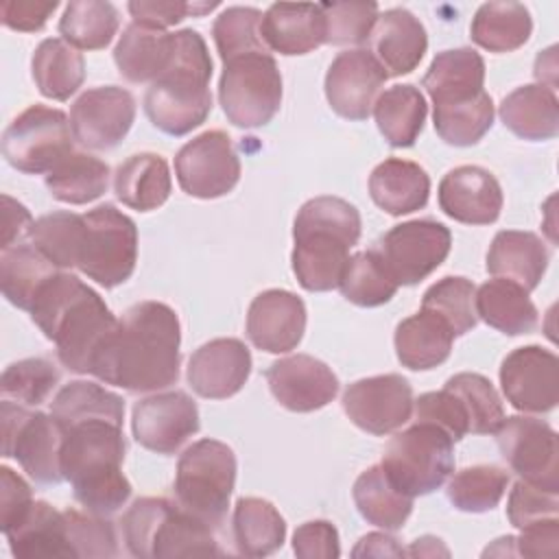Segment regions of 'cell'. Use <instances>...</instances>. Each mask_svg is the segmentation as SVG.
Wrapping results in <instances>:
<instances>
[{"instance_id": "cell-6", "label": "cell", "mask_w": 559, "mask_h": 559, "mask_svg": "<svg viewBox=\"0 0 559 559\" xmlns=\"http://www.w3.org/2000/svg\"><path fill=\"white\" fill-rule=\"evenodd\" d=\"M120 524L127 550L138 559L223 555L214 528L166 498H138Z\"/></svg>"}, {"instance_id": "cell-14", "label": "cell", "mask_w": 559, "mask_h": 559, "mask_svg": "<svg viewBox=\"0 0 559 559\" xmlns=\"http://www.w3.org/2000/svg\"><path fill=\"white\" fill-rule=\"evenodd\" d=\"M493 435L502 459L520 480L559 493V443L550 424L515 415L504 417Z\"/></svg>"}, {"instance_id": "cell-56", "label": "cell", "mask_w": 559, "mask_h": 559, "mask_svg": "<svg viewBox=\"0 0 559 559\" xmlns=\"http://www.w3.org/2000/svg\"><path fill=\"white\" fill-rule=\"evenodd\" d=\"M559 498L552 491H544L531 483L518 480L509 493L507 515L515 528H524L528 524L557 518Z\"/></svg>"}, {"instance_id": "cell-63", "label": "cell", "mask_w": 559, "mask_h": 559, "mask_svg": "<svg viewBox=\"0 0 559 559\" xmlns=\"http://www.w3.org/2000/svg\"><path fill=\"white\" fill-rule=\"evenodd\" d=\"M352 555L354 557H402L406 555V550L397 544L395 537L386 533H369L360 537Z\"/></svg>"}, {"instance_id": "cell-28", "label": "cell", "mask_w": 559, "mask_h": 559, "mask_svg": "<svg viewBox=\"0 0 559 559\" xmlns=\"http://www.w3.org/2000/svg\"><path fill=\"white\" fill-rule=\"evenodd\" d=\"M4 535L11 555L17 559H74L63 511L44 500H33L28 511Z\"/></svg>"}, {"instance_id": "cell-17", "label": "cell", "mask_w": 559, "mask_h": 559, "mask_svg": "<svg viewBox=\"0 0 559 559\" xmlns=\"http://www.w3.org/2000/svg\"><path fill=\"white\" fill-rule=\"evenodd\" d=\"M413 389L400 373L352 382L343 393L345 415L365 432L382 437L402 428L413 413Z\"/></svg>"}, {"instance_id": "cell-53", "label": "cell", "mask_w": 559, "mask_h": 559, "mask_svg": "<svg viewBox=\"0 0 559 559\" xmlns=\"http://www.w3.org/2000/svg\"><path fill=\"white\" fill-rule=\"evenodd\" d=\"M325 44L347 46L369 41L378 20L376 2H323Z\"/></svg>"}, {"instance_id": "cell-18", "label": "cell", "mask_w": 559, "mask_h": 559, "mask_svg": "<svg viewBox=\"0 0 559 559\" xmlns=\"http://www.w3.org/2000/svg\"><path fill=\"white\" fill-rule=\"evenodd\" d=\"M507 402L522 413H548L559 402V360L539 345L518 347L500 365Z\"/></svg>"}, {"instance_id": "cell-52", "label": "cell", "mask_w": 559, "mask_h": 559, "mask_svg": "<svg viewBox=\"0 0 559 559\" xmlns=\"http://www.w3.org/2000/svg\"><path fill=\"white\" fill-rule=\"evenodd\" d=\"M262 13L253 7H229L225 9L212 28L216 50L223 61L251 52V50H269L260 35Z\"/></svg>"}, {"instance_id": "cell-34", "label": "cell", "mask_w": 559, "mask_h": 559, "mask_svg": "<svg viewBox=\"0 0 559 559\" xmlns=\"http://www.w3.org/2000/svg\"><path fill=\"white\" fill-rule=\"evenodd\" d=\"M474 306L487 325L509 336L528 334L537 325V308L528 299V290L504 277L485 282L476 290Z\"/></svg>"}, {"instance_id": "cell-37", "label": "cell", "mask_w": 559, "mask_h": 559, "mask_svg": "<svg viewBox=\"0 0 559 559\" xmlns=\"http://www.w3.org/2000/svg\"><path fill=\"white\" fill-rule=\"evenodd\" d=\"M33 81L41 96L52 100H68L85 79L83 55L66 39H44L31 59Z\"/></svg>"}, {"instance_id": "cell-19", "label": "cell", "mask_w": 559, "mask_h": 559, "mask_svg": "<svg viewBox=\"0 0 559 559\" xmlns=\"http://www.w3.org/2000/svg\"><path fill=\"white\" fill-rule=\"evenodd\" d=\"M135 441L157 454H175L199 430L197 402L183 391L148 395L133 406Z\"/></svg>"}, {"instance_id": "cell-57", "label": "cell", "mask_w": 559, "mask_h": 559, "mask_svg": "<svg viewBox=\"0 0 559 559\" xmlns=\"http://www.w3.org/2000/svg\"><path fill=\"white\" fill-rule=\"evenodd\" d=\"M214 7H218V2L188 4V2H179V0H133V2H129L127 9L133 17V24L164 31V28L181 22L188 13L203 15V13L212 11Z\"/></svg>"}, {"instance_id": "cell-27", "label": "cell", "mask_w": 559, "mask_h": 559, "mask_svg": "<svg viewBox=\"0 0 559 559\" xmlns=\"http://www.w3.org/2000/svg\"><path fill=\"white\" fill-rule=\"evenodd\" d=\"M483 83L485 61L474 48H452L439 52L421 81L435 109L459 107L476 100L485 92Z\"/></svg>"}, {"instance_id": "cell-36", "label": "cell", "mask_w": 559, "mask_h": 559, "mask_svg": "<svg viewBox=\"0 0 559 559\" xmlns=\"http://www.w3.org/2000/svg\"><path fill=\"white\" fill-rule=\"evenodd\" d=\"M234 544L245 557H266L282 548L286 522L280 511L264 498H240L231 515Z\"/></svg>"}, {"instance_id": "cell-11", "label": "cell", "mask_w": 559, "mask_h": 559, "mask_svg": "<svg viewBox=\"0 0 559 559\" xmlns=\"http://www.w3.org/2000/svg\"><path fill=\"white\" fill-rule=\"evenodd\" d=\"M0 424L2 456L15 459L35 483L57 485L66 480L61 472L63 428L52 415L2 400Z\"/></svg>"}, {"instance_id": "cell-41", "label": "cell", "mask_w": 559, "mask_h": 559, "mask_svg": "<svg viewBox=\"0 0 559 559\" xmlns=\"http://www.w3.org/2000/svg\"><path fill=\"white\" fill-rule=\"evenodd\" d=\"M531 31V13L520 2H485L469 26L472 41L489 52L518 50L528 41Z\"/></svg>"}, {"instance_id": "cell-55", "label": "cell", "mask_w": 559, "mask_h": 559, "mask_svg": "<svg viewBox=\"0 0 559 559\" xmlns=\"http://www.w3.org/2000/svg\"><path fill=\"white\" fill-rule=\"evenodd\" d=\"M415 421H426L439 426L452 441H461L469 432L467 413L461 400L450 391H430L419 395L415 402Z\"/></svg>"}, {"instance_id": "cell-43", "label": "cell", "mask_w": 559, "mask_h": 559, "mask_svg": "<svg viewBox=\"0 0 559 559\" xmlns=\"http://www.w3.org/2000/svg\"><path fill=\"white\" fill-rule=\"evenodd\" d=\"M50 415L61 428L90 419H109L122 424L124 402L120 395L87 380H74L59 389L50 402Z\"/></svg>"}, {"instance_id": "cell-24", "label": "cell", "mask_w": 559, "mask_h": 559, "mask_svg": "<svg viewBox=\"0 0 559 559\" xmlns=\"http://www.w3.org/2000/svg\"><path fill=\"white\" fill-rule=\"evenodd\" d=\"M439 207L465 225H489L502 210L498 179L480 166L452 168L439 183Z\"/></svg>"}, {"instance_id": "cell-30", "label": "cell", "mask_w": 559, "mask_h": 559, "mask_svg": "<svg viewBox=\"0 0 559 559\" xmlns=\"http://www.w3.org/2000/svg\"><path fill=\"white\" fill-rule=\"evenodd\" d=\"M369 194L391 216L411 214L428 203L430 177L415 162L389 157L371 170Z\"/></svg>"}, {"instance_id": "cell-59", "label": "cell", "mask_w": 559, "mask_h": 559, "mask_svg": "<svg viewBox=\"0 0 559 559\" xmlns=\"http://www.w3.org/2000/svg\"><path fill=\"white\" fill-rule=\"evenodd\" d=\"M33 504L28 483L11 467H0V528L7 533Z\"/></svg>"}, {"instance_id": "cell-8", "label": "cell", "mask_w": 559, "mask_h": 559, "mask_svg": "<svg viewBox=\"0 0 559 559\" xmlns=\"http://www.w3.org/2000/svg\"><path fill=\"white\" fill-rule=\"evenodd\" d=\"M380 465L400 491L411 498L426 496L450 478L454 441L439 426L415 421L389 441Z\"/></svg>"}, {"instance_id": "cell-15", "label": "cell", "mask_w": 559, "mask_h": 559, "mask_svg": "<svg viewBox=\"0 0 559 559\" xmlns=\"http://www.w3.org/2000/svg\"><path fill=\"white\" fill-rule=\"evenodd\" d=\"M181 190L197 199L229 194L240 179V159L229 135L221 129L205 131L186 142L175 157Z\"/></svg>"}, {"instance_id": "cell-38", "label": "cell", "mask_w": 559, "mask_h": 559, "mask_svg": "<svg viewBox=\"0 0 559 559\" xmlns=\"http://www.w3.org/2000/svg\"><path fill=\"white\" fill-rule=\"evenodd\" d=\"M428 105L419 87L404 83L384 90L376 105L373 118L384 140L395 148L413 146L426 122Z\"/></svg>"}, {"instance_id": "cell-12", "label": "cell", "mask_w": 559, "mask_h": 559, "mask_svg": "<svg viewBox=\"0 0 559 559\" xmlns=\"http://www.w3.org/2000/svg\"><path fill=\"white\" fill-rule=\"evenodd\" d=\"M72 129L61 109L31 105L2 133V155L20 173H50L72 153Z\"/></svg>"}, {"instance_id": "cell-31", "label": "cell", "mask_w": 559, "mask_h": 559, "mask_svg": "<svg viewBox=\"0 0 559 559\" xmlns=\"http://www.w3.org/2000/svg\"><path fill=\"white\" fill-rule=\"evenodd\" d=\"M500 120L522 140L539 142L559 133V100L555 90L535 83L522 85L500 103Z\"/></svg>"}, {"instance_id": "cell-45", "label": "cell", "mask_w": 559, "mask_h": 559, "mask_svg": "<svg viewBox=\"0 0 559 559\" xmlns=\"http://www.w3.org/2000/svg\"><path fill=\"white\" fill-rule=\"evenodd\" d=\"M338 288L347 301L362 308L382 306L397 293L395 280L373 249L349 255Z\"/></svg>"}, {"instance_id": "cell-47", "label": "cell", "mask_w": 559, "mask_h": 559, "mask_svg": "<svg viewBox=\"0 0 559 559\" xmlns=\"http://www.w3.org/2000/svg\"><path fill=\"white\" fill-rule=\"evenodd\" d=\"M474 297L476 286L467 277L448 275L424 293L421 308L443 319L454 332V336H463L478 321Z\"/></svg>"}, {"instance_id": "cell-3", "label": "cell", "mask_w": 559, "mask_h": 559, "mask_svg": "<svg viewBox=\"0 0 559 559\" xmlns=\"http://www.w3.org/2000/svg\"><path fill=\"white\" fill-rule=\"evenodd\" d=\"M124 452L118 421L90 419L63 428L61 472L85 511L107 518L124 507L131 496V483L122 474Z\"/></svg>"}, {"instance_id": "cell-35", "label": "cell", "mask_w": 559, "mask_h": 559, "mask_svg": "<svg viewBox=\"0 0 559 559\" xmlns=\"http://www.w3.org/2000/svg\"><path fill=\"white\" fill-rule=\"evenodd\" d=\"M173 57V33L129 24L114 50V61L122 79L131 83L155 81Z\"/></svg>"}, {"instance_id": "cell-60", "label": "cell", "mask_w": 559, "mask_h": 559, "mask_svg": "<svg viewBox=\"0 0 559 559\" xmlns=\"http://www.w3.org/2000/svg\"><path fill=\"white\" fill-rule=\"evenodd\" d=\"M59 7V2H33V0H9L0 4V17L2 24L22 31V33H35L41 31L48 22L50 13Z\"/></svg>"}, {"instance_id": "cell-5", "label": "cell", "mask_w": 559, "mask_h": 559, "mask_svg": "<svg viewBox=\"0 0 559 559\" xmlns=\"http://www.w3.org/2000/svg\"><path fill=\"white\" fill-rule=\"evenodd\" d=\"M210 79L212 59L203 37L192 28L173 33L170 63L144 96L153 127L175 138L201 127L212 111Z\"/></svg>"}, {"instance_id": "cell-13", "label": "cell", "mask_w": 559, "mask_h": 559, "mask_svg": "<svg viewBox=\"0 0 559 559\" xmlns=\"http://www.w3.org/2000/svg\"><path fill=\"white\" fill-rule=\"evenodd\" d=\"M450 229L432 218L406 221L391 227L373 247L397 286H415L448 258Z\"/></svg>"}, {"instance_id": "cell-54", "label": "cell", "mask_w": 559, "mask_h": 559, "mask_svg": "<svg viewBox=\"0 0 559 559\" xmlns=\"http://www.w3.org/2000/svg\"><path fill=\"white\" fill-rule=\"evenodd\" d=\"M66 528H68V542L72 548L74 559L79 557H116L118 544H116V531L111 522H107L103 515H94L90 511H76L66 509Z\"/></svg>"}, {"instance_id": "cell-33", "label": "cell", "mask_w": 559, "mask_h": 559, "mask_svg": "<svg viewBox=\"0 0 559 559\" xmlns=\"http://www.w3.org/2000/svg\"><path fill=\"white\" fill-rule=\"evenodd\" d=\"M173 190L168 164L162 155L138 153L127 157L114 175V192L122 205L151 212L166 203Z\"/></svg>"}, {"instance_id": "cell-21", "label": "cell", "mask_w": 559, "mask_h": 559, "mask_svg": "<svg viewBox=\"0 0 559 559\" xmlns=\"http://www.w3.org/2000/svg\"><path fill=\"white\" fill-rule=\"evenodd\" d=\"M273 397L293 413H312L328 406L338 393V378L319 358L295 354L266 369Z\"/></svg>"}, {"instance_id": "cell-22", "label": "cell", "mask_w": 559, "mask_h": 559, "mask_svg": "<svg viewBox=\"0 0 559 559\" xmlns=\"http://www.w3.org/2000/svg\"><path fill=\"white\" fill-rule=\"evenodd\" d=\"M306 332V306L290 290L269 288L253 297L247 312L249 341L269 354H284L299 345Z\"/></svg>"}, {"instance_id": "cell-50", "label": "cell", "mask_w": 559, "mask_h": 559, "mask_svg": "<svg viewBox=\"0 0 559 559\" xmlns=\"http://www.w3.org/2000/svg\"><path fill=\"white\" fill-rule=\"evenodd\" d=\"M437 135L450 146H472L493 124V100L483 92L476 100L459 107H441L432 111Z\"/></svg>"}, {"instance_id": "cell-25", "label": "cell", "mask_w": 559, "mask_h": 559, "mask_svg": "<svg viewBox=\"0 0 559 559\" xmlns=\"http://www.w3.org/2000/svg\"><path fill=\"white\" fill-rule=\"evenodd\" d=\"M369 46V52L389 76H402L413 72L424 59L428 35L424 24L408 9L395 7L378 15Z\"/></svg>"}, {"instance_id": "cell-4", "label": "cell", "mask_w": 559, "mask_h": 559, "mask_svg": "<svg viewBox=\"0 0 559 559\" xmlns=\"http://www.w3.org/2000/svg\"><path fill=\"white\" fill-rule=\"evenodd\" d=\"M360 238L358 210L338 197L306 201L293 225V273L301 288L325 293L338 288L349 249Z\"/></svg>"}, {"instance_id": "cell-46", "label": "cell", "mask_w": 559, "mask_h": 559, "mask_svg": "<svg viewBox=\"0 0 559 559\" xmlns=\"http://www.w3.org/2000/svg\"><path fill=\"white\" fill-rule=\"evenodd\" d=\"M509 474L498 465H474L456 472L448 483V500L465 513H487L500 504Z\"/></svg>"}, {"instance_id": "cell-26", "label": "cell", "mask_w": 559, "mask_h": 559, "mask_svg": "<svg viewBox=\"0 0 559 559\" xmlns=\"http://www.w3.org/2000/svg\"><path fill=\"white\" fill-rule=\"evenodd\" d=\"M260 35L269 50L306 55L325 44L323 9L310 2H275L262 15Z\"/></svg>"}, {"instance_id": "cell-48", "label": "cell", "mask_w": 559, "mask_h": 559, "mask_svg": "<svg viewBox=\"0 0 559 559\" xmlns=\"http://www.w3.org/2000/svg\"><path fill=\"white\" fill-rule=\"evenodd\" d=\"M463 404L467 413L469 432L474 435H491L504 421V408L493 384L480 373H456L445 382Z\"/></svg>"}, {"instance_id": "cell-58", "label": "cell", "mask_w": 559, "mask_h": 559, "mask_svg": "<svg viewBox=\"0 0 559 559\" xmlns=\"http://www.w3.org/2000/svg\"><path fill=\"white\" fill-rule=\"evenodd\" d=\"M293 552L301 559H336L341 555L336 526L328 520L301 524L293 535Z\"/></svg>"}, {"instance_id": "cell-64", "label": "cell", "mask_w": 559, "mask_h": 559, "mask_svg": "<svg viewBox=\"0 0 559 559\" xmlns=\"http://www.w3.org/2000/svg\"><path fill=\"white\" fill-rule=\"evenodd\" d=\"M406 555L411 557H435V555H450L448 548L441 544L439 537H432V535H424L419 539L413 542V546L406 550Z\"/></svg>"}, {"instance_id": "cell-29", "label": "cell", "mask_w": 559, "mask_h": 559, "mask_svg": "<svg viewBox=\"0 0 559 559\" xmlns=\"http://www.w3.org/2000/svg\"><path fill=\"white\" fill-rule=\"evenodd\" d=\"M548 269V249L533 231L502 229L487 251V273L520 284L524 290L537 288Z\"/></svg>"}, {"instance_id": "cell-42", "label": "cell", "mask_w": 559, "mask_h": 559, "mask_svg": "<svg viewBox=\"0 0 559 559\" xmlns=\"http://www.w3.org/2000/svg\"><path fill=\"white\" fill-rule=\"evenodd\" d=\"M109 166L87 153H68L50 173H46V188L52 199L70 205H85L107 192Z\"/></svg>"}, {"instance_id": "cell-20", "label": "cell", "mask_w": 559, "mask_h": 559, "mask_svg": "<svg viewBox=\"0 0 559 559\" xmlns=\"http://www.w3.org/2000/svg\"><path fill=\"white\" fill-rule=\"evenodd\" d=\"M389 74L367 48L338 52L325 74V98L347 120H365L373 111Z\"/></svg>"}, {"instance_id": "cell-61", "label": "cell", "mask_w": 559, "mask_h": 559, "mask_svg": "<svg viewBox=\"0 0 559 559\" xmlns=\"http://www.w3.org/2000/svg\"><path fill=\"white\" fill-rule=\"evenodd\" d=\"M520 537H513L515 555L524 557H555L559 542V520L548 518L520 528Z\"/></svg>"}, {"instance_id": "cell-44", "label": "cell", "mask_w": 559, "mask_h": 559, "mask_svg": "<svg viewBox=\"0 0 559 559\" xmlns=\"http://www.w3.org/2000/svg\"><path fill=\"white\" fill-rule=\"evenodd\" d=\"M118 22V9L111 2L74 0L61 15L59 33L74 48L100 50L111 44Z\"/></svg>"}, {"instance_id": "cell-23", "label": "cell", "mask_w": 559, "mask_h": 559, "mask_svg": "<svg viewBox=\"0 0 559 559\" xmlns=\"http://www.w3.org/2000/svg\"><path fill=\"white\" fill-rule=\"evenodd\" d=\"M251 373V352L238 338H214L201 345L188 362V384L205 400L236 395Z\"/></svg>"}, {"instance_id": "cell-10", "label": "cell", "mask_w": 559, "mask_h": 559, "mask_svg": "<svg viewBox=\"0 0 559 559\" xmlns=\"http://www.w3.org/2000/svg\"><path fill=\"white\" fill-rule=\"evenodd\" d=\"M138 262L135 223L105 203L83 214L76 269L105 288L127 282Z\"/></svg>"}, {"instance_id": "cell-40", "label": "cell", "mask_w": 559, "mask_h": 559, "mask_svg": "<svg viewBox=\"0 0 559 559\" xmlns=\"http://www.w3.org/2000/svg\"><path fill=\"white\" fill-rule=\"evenodd\" d=\"M352 493L358 513L384 531H400L413 511V498L391 483L382 465L365 469L356 478Z\"/></svg>"}, {"instance_id": "cell-1", "label": "cell", "mask_w": 559, "mask_h": 559, "mask_svg": "<svg viewBox=\"0 0 559 559\" xmlns=\"http://www.w3.org/2000/svg\"><path fill=\"white\" fill-rule=\"evenodd\" d=\"M181 328L162 301L133 304L92 358L90 373L129 393H151L179 380Z\"/></svg>"}, {"instance_id": "cell-9", "label": "cell", "mask_w": 559, "mask_h": 559, "mask_svg": "<svg viewBox=\"0 0 559 559\" xmlns=\"http://www.w3.org/2000/svg\"><path fill=\"white\" fill-rule=\"evenodd\" d=\"M218 100L240 129L264 127L282 105V74L269 50H251L223 61Z\"/></svg>"}, {"instance_id": "cell-39", "label": "cell", "mask_w": 559, "mask_h": 559, "mask_svg": "<svg viewBox=\"0 0 559 559\" xmlns=\"http://www.w3.org/2000/svg\"><path fill=\"white\" fill-rule=\"evenodd\" d=\"M59 269L28 240L2 249L0 253V286L9 304L20 310H31L35 295Z\"/></svg>"}, {"instance_id": "cell-32", "label": "cell", "mask_w": 559, "mask_h": 559, "mask_svg": "<svg viewBox=\"0 0 559 559\" xmlns=\"http://www.w3.org/2000/svg\"><path fill=\"white\" fill-rule=\"evenodd\" d=\"M452 341L450 325L424 308L395 328L397 360L413 371H428L445 362Z\"/></svg>"}, {"instance_id": "cell-7", "label": "cell", "mask_w": 559, "mask_h": 559, "mask_svg": "<svg viewBox=\"0 0 559 559\" xmlns=\"http://www.w3.org/2000/svg\"><path fill=\"white\" fill-rule=\"evenodd\" d=\"M236 485V454L216 439H199L183 450L175 474V502L218 528L227 515L229 498Z\"/></svg>"}, {"instance_id": "cell-62", "label": "cell", "mask_w": 559, "mask_h": 559, "mask_svg": "<svg viewBox=\"0 0 559 559\" xmlns=\"http://www.w3.org/2000/svg\"><path fill=\"white\" fill-rule=\"evenodd\" d=\"M35 221L31 218L28 210L11 199L9 194H2V245L0 249L20 245L24 238H31Z\"/></svg>"}, {"instance_id": "cell-16", "label": "cell", "mask_w": 559, "mask_h": 559, "mask_svg": "<svg viewBox=\"0 0 559 559\" xmlns=\"http://www.w3.org/2000/svg\"><path fill=\"white\" fill-rule=\"evenodd\" d=\"M135 120V98L118 85H98L85 90L70 109V129L74 140L90 151H109L118 146Z\"/></svg>"}, {"instance_id": "cell-2", "label": "cell", "mask_w": 559, "mask_h": 559, "mask_svg": "<svg viewBox=\"0 0 559 559\" xmlns=\"http://www.w3.org/2000/svg\"><path fill=\"white\" fill-rule=\"evenodd\" d=\"M28 312L55 343L61 365L74 373H90L94 354L118 323L94 288L63 271L46 280Z\"/></svg>"}, {"instance_id": "cell-49", "label": "cell", "mask_w": 559, "mask_h": 559, "mask_svg": "<svg viewBox=\"0 0 559 559\" xmlns=\"http://www.w3.org/2000/svg\"><path fill=\"white\" fill-rule=\"evenodd\" d=\"M83 214L52 212L35 221L31 229V242L57 266L76 269V255L81 245Z\"/></svg>"}, {"instance_id": "cell-51", "label": "cell", "mask_w": 559, "mask_h": 559, "mask_svg": "<svg viewBox=\"0 0 559 559\" xmlns=\"http://www.w3.org/2000/svg\"><path fill=\"white\" fill-rule=\"evenodd\" d=\"M59 384V371L48 358H24L9 365L0 378L2 400L39 406Z\"/></svg>"}]
</instances>
